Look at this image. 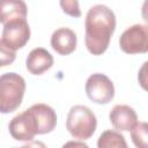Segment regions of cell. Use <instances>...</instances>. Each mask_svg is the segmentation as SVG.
I'll use <instances>...</instances> for the list:
<instances>
[{
  "instance_id": "cell-10",
  "label": "cell",
  "mask_w": 148,
  "mask_h": 148,
  "mask_svg": "<svg viewBox=\"0 0 148 148\" xmlns=\"http://www.w3.org/2000/svg\"><path fill=\"white\" fill-rule=\"evenodd\" d=\"M53 65V57L51 53L43 49L36 47L31 50L25 59L27 69L34 75H40L44 72L49 71Z\"/></svg>"
},
{
  "instance_id": "cell-7",
  "label": "cell",
  "mask_w": 148,
  "mask_h": 148,
  "mask_svg": "<svg viewBox=\"0 0 148 148\" xmlns=\"http://www.w3.org/2000/svg\"><path fill=\"white\" fill-rule=\"evenodd\" d=\"M8 130L13 139L17 141H32L35 135L38 134V127L30 108L15 116L9 121Z\"/></svg>"
},
{
  "instance_id": "cell-13",
  "label": "cell",
  "mask_w": 148,
  "mask_h": 148,
  "mask_svg": "<svg viewBox=\"0 0 148 148\" xmlns=\"http://www.w3.org/2000/svg\"><path fill=\"white\" fill-rule=\"evenodd\" d=\"M97 148H128V146L121 133L113 130H106L99 135Z\"/></svg>"
},
{
  "instance_id": "cell-17",
  "label": "cell",
  "mask_w": 148,
  "mask_h": 148,
  "mask_svg": "<svg viewBox=\"0 0 148 148\" xmlns=\"http://www.w3.org/2000/svg\"><path fill=\"white\" fill-rule=\"evenodd\" d=\"M0 52H1V66H7L9 64H12L15 60V52L8 50L7 47L0 45Z\"/></svg>"
},
{
  "instance_id": "cell-15",
  "label": "cell",
  "mask_w": 148,
  "mask_h": 148,
  "mask_svg": "<svg viewBox=\"0 0 148 148\" xmlns=\"http://www.w3.org/2000/svg\"><path fill=\"white\" fill-rule=\"evenodd\" d=\"M60 6L64 10V13H66L69 16L73 17H80L81 16V9L79 7V2L74 1V0H62L60 1Z\"/></svg>"
},
{
  "instance_id": "cell-4",
  "label": "cell",
  "mask_w": 148,
  "mask_h": 148,
  "mask_svg": "<svg viewBox=\"0 0 148 148\" xmlns=\"http://www.w3.org/2000/svg\"><path fill=\"white\" fill-rule=\"evenodd\" d=\"M2 25L0 45L15 52L28 43L30 38V28L27 18L13 20Z\"/></svg>"
},
{
  "instance_id": "cell-3",
  "label": "cell",
  "mask_w": 148,
  "mask_h": 148,
  "mask_svg": "<svg viewBox=\"0 0 148 148\" xmlns=\"http://www.w3.org/2000/svg\"><path fill=\"white\" fill-rule=\"evenodd\" d=\"M96 127V116L89 108L84 105H74L71 108L66 119V128L73 138L87 140L92 136Z\"/></svg>"
},
{
  "instance_id": "cell-12",
  "label": "cell",
  "mask_w": 148,
  "mask_h": 148,
  "mask_svg": "<svg viewBox=\"0 0 148 148\" xmlns=\"http://www.w3.org/2000/svg\"><path fill=\"white\" fill-rule=\"evenodd\" d=\"M27 5L20 0H6L1 3L0 22L2 24L18 18H27Z\"/></svg>"
},
{
  "instance_id": "cell-20",
  "label": "cell",
  "mask_w": 148,
  "mask_h": 148,
  "mask_svg": "<svg viewBox=\"0 0 148 148\" xmlns=\"http://www.w3.org/2000/svg\"><path fill=\"white\" fill-rule=\"evenodd\" d=\"M141 16L143 18V21L147 23L148 25V0H146L143 3H142V7H141Z\"/></svg>"
},
{
  "instance_id": "cell-14",
  "label": "cell",
  "mask_w": 148,
  "mask_h": 148,
  "mask_svg": "<svg viewBox=\"0 0 148 148\" xmlns=\"http://www.w3.org/2000/svg\"><path fill=\"white\" fill-rule=\"evenodd\" d=\"M131 139L136 148H148V123H138L131 131Z\"/></svg>"
},
{
  "instance_id": "cell-21",
  "label": "cell",
  "mask_w": 148,
  "mask_h": 148,
  "mask_svg": "<svg viewBox=\"0 0 148 148\" xmlns=\"http://www.w3.org/2000/svg\"><path fill=\"white\" fill-rule=\"evenodd\" d=\"M13 148H16V147H13Z\"/></svg>"
},
{
  "instance_id": "cell-5",
  "label": "cell",
  "mask_w": 148,
  "mask_h": 148,
  "mask_svg": "<svg viewBox=\"0 0 148 148\" xmlns=\"http://www.w3.org/2000/svg\"><path fill=\"white\" fill-rule=\"evenodd\" d=\"M120 50L127 54L148 52V25L134 24L127 28L119 38Z\"/></svg>"
},
{
  "instance_id": "cell-1",
  "label": "cell",
  "mask_w": 148,
  "mask_h": 148,
  "mask_svg": "<svg viewBox=\"0 0 148 148\" xmlns=\"http://www.w3.org/2000/svg\"><path fill=\"white\" fill-rule=\"evenodd\" d=\"M84 28L87 50L92 56H101L109 47L111 36L116 29V15L109 7L95 5L86 15Z\"/></svg>"
},
{
  "instance_id": "cell-9",
  "label": "cell",
  "mask_w": 148,
  "mask_h": 148,
  "mask_svg": "<svg viewBox=\"0 0 148 148\" xmlns=\"http://www.w3.org/2000/svg\"><path fill=\"white\" fill-rule=\"evenodd\" d=\"M76 34L69 28H59L51 36V46L60 56H68L76 49Z\"/></svg>"
},
{
  "instance_id": "cell-18",
  "label": "cell",
  "mask_w": 148,
  "mask_h": 148,
  "mask_svg": "<svg viewBox=\"0 0 148 148\" xmlns=\"http://www.w3.org/2000/svg\"><path fill=\"white\" fill-rule=\"evenodd\" d=\"M61 148H89V146L83 141H68Z\"/></svg>"
},
{
  "instance_id": "cell-19",
  "label": "cell",
  "mask_w": 148,
  "mask_h": 148,
  "mask_svg": "<svg viewBox=\"0 0 148 148\" xmlns=\"http://www.w3.org/2000/svg\"><path fill=\"white\" fill-rule=\"evenodd\" d=\"M20 148H46V146H45V143L44 142H42V141H29L28 143H25L24 146H22V147H20Z\"/></svg>"
},
{
  "instance_id": "cell-6",
  "label": "cell",
  "mask_w": 148,
  "mask_h": 148,
  "mask_svg": "<svg viewBox=\"0 0 148 148\" xmlns=\"http://www.w3.org/2000/svg\"><path fill=\"white\" fill-rule=\"evenodd\" d=\"M84 89L88 98L96 104H108L114 97V87L112 81L102 73L90 75L86 81Z\"/></svg>"
},
{
  "instance_id": "cell-8",
  "label": "cell",
  "mask_w": 148,
  "mask_h": 148,
  "mask_svg": "<svg viewBox=\"0 0 148 148\" xmlns=\"http://www.w3.org/2000/svg\"><path fill=\"white\" fill-rule=\"evenodd\" d=\"M110 123L118 131H132L138 124V116L133 108L125 104H117L109 114Z\"/></svg>"
},
{
  "instance_id": "cell-16",
  "label": "cell",
  "mask_w": 148,
  "mask_h": 148,
  "mask_svg": "<svg viewBox=\"0 0 148 148\" xmlns=\"http://www.w3.org/2000/svg\"><path fill=\"white\" fill-rule=\"evenodd\" d=\"M138 81H139L140 87L143 90L148 91V60L141 65L139 73H138Z\"/></svg>"
},
{
  "instance_id": "cell-2",
  "label": "cell",
  "mask_w": 148,
  "mask_h": 148,
  "mask_svg": "<svg viewBox=\"0 0 148 148\" xmlns=\"http://www.w3.org/2000/svg\"><path fill=\"white\" fill-rule=\"evenodd\" d=\"M25 91L24 79L14 73H5L0 77V111L1 113L14 112L22 103Z\"/></svg>"
},
{
  "instance_id": "cell-11",
  "label": "cell",
  "mask_w": 148,
  "mask_h": 148,
  "mask_svg": "<svg viewBox=\"0 0 148 148\" xmlns=\"http://www.w3.org/2000/svg\"><path fill=\"white\" fill-rule=\"evenodd\" d=\"M38 126V134H46L52 132L57 125L56 111L47 104L38 103L30 106Z\"/></svg>"
}]
</instances>
